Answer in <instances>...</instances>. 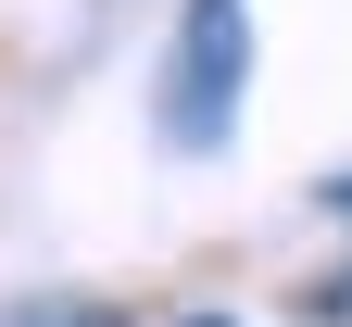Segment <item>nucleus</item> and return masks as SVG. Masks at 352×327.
Wrapping results in <instances>:
<instances>
[{"label":"nucleus","mask_w":352,"mask_h":327,"mask_svg":"<svg viewBox=\"0 0 352 327\" xmlns=\"http://www.w3.org/2000/svg\"><path fill=\"white\" fill-rule=\"evenodd\" d=\"M239 88H252V0H189V25L164 51V138L214 151L239 126Z\"/></svg>","instance_id":"obj_1"},{"label":"nucleus","mask_w":352,"mask_h":327,"mask_svg":"<svg viewBox=\"0 0 352 327\" xmlns=\"http://www.w3.org/2000/svg\"><path fill=\"white\" fill-rule=\"evenodd\" d=\"M315 315H352V264H340V277H327V290H315Z\"/></svg>","instance_id":"obj_2"},{"label":"nucleus","mask_w":352,"mask_h":327,"mask_svg":"<svg viewBox=\"0 0 352 327\" xmlns=\"http://www.w3.org/2000/svg\"><path fill=\"white\" fill-rule=\"evenodd\" d=\"M315 202H327V214H352V164H340V176H327V189H315Z\"/></svg>","instance_id":"obj_3"},{"label":"nucleus","mask_w":352,"mask_h":327,"mask_svg":"<svg viewBox=\"0 0 352 327\" xmlns=\"http://www.w3.org/2000/svg\"><path fill=\"white\" fill-rule=\"evenodd\" d=\"M25 327H101V315H88V302H63V315H25Z\"/></svg>","instance_id":"obj_4"},{"label":"nucleus","mask_w":352,"mask_h":327,"mask_svg":"<svg viewBox=\"0 0 352 327\" xmlns=\"http://www.w3.org/2000/svg\"><path fill=\"white\" fill-rule=\"evenodd\" d=\"M189 327H227V315H189Z\"/></svg>","instance_id":"obj_5"}]
</instances>
